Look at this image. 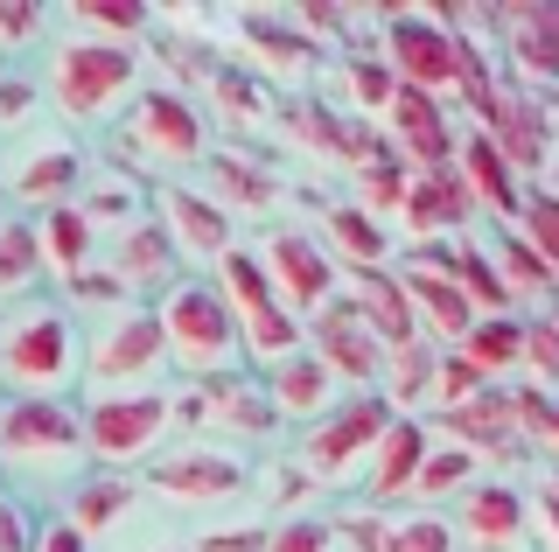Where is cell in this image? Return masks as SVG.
Masks as SVG:
<instances>
[{"instance_id": "obj_1", "label": "cell", "mask_w": 559, "mask_h": 552, "mask_svg": "<svg viewBox=\"0 0 559 552\" xmlns=\"http://www.w3.org/2000/svg\"><path fill=\"white\" fill-rule=\"evenodd\" d=\"M84 385V329L57 295H28L0 315V392L8 399H70Z\"/></svg>"}, {"instance_id": "obj_2", "label": "cell", "mask_w": 559, "mask_h": 552, "mask_svg": "<svg viewBox=\"0 0 559 552\" xmlns=\"http://www.w3.org/2000/svg\"><path fill=\"white\" fill-rule=\"evenodd\" d=\"M168 343L147 301L112 308L92 336H84V399H127V392H162Z\"/></svg>"}, {"instance_id": "obj_3", "label": "cell", "mask_w": 559, "mask_h": 552, "mask_svg": "<svg viewBox=\"0 0 559 552\" xmlns=\"http://www.w3.org/2000/svg\"><path fill=\"white\" fill-rule=\"evenodd\" d=\"M154 322H162L168 364L189 377H224L245 357L238 343V315L224 308V295L210 280H175L162 301H154Z\"/></svg>"}, {"instance_id": "obj_4", "label": "cell", "mask_w": 559, "mask_h": 552, "mask_svg": "<svg viewBox=\"0 0 559 552\" xmlns=\"http://www.w3.org/2000/svg\"><path fill=\"white\" fill-rule=\"evenodd\" d=\"M84 420L78 399H8L0 406V469L35 476V482H63L84 469Z\"/></svg>"}, {"instance_id": "obj_5", "label": "cell", "mask_w": 559, "mask_h": 552, "mask_svg": "<svg viewBox=\"0 0 559 552\" xmlns=\"http://www.w3.org/2000/svg\"><path fill=\"white\" fill-rule=\"evenodd\" d=\"M140 84V57L133 43H98V36H70L57 43V57H49V77L43 92L57 98V112L70 119V127H98L105 112L119 106Z\"/></svg>"}, {"instance_id": "obj_6", "label": "cell", "mask_w": 559, "mask_h": 552, "mask_svg": "<svg viewBox=\"0 0 559 552\" xmlns=\"http://www.w3.org/2000/svg\"><path fill=\"white\" fill-rule=\"evenodd\" d=\"M84 455L105 476H127L140 461H154L162 434L175 427V392H127V399H84Z\"/></svg>"}, {"instance_id": "obj_7", "label": "cell", "mask_w": 559, "mask_h": 552, "mask_svg": "<svg viewBox=\"0 0 559 552\" xmlns=\"http://www.w3.org/2000/svg\"><path fill=\"white\" fill-rule=\"evenodd\" d=\"M84 176H92V154L63 127H28V133H14V141H0V196L57 211V203H78Z\"/></svg>"}, {"instance_id": "obj_8", "label": "cell", "mask_w": 559, "mask_h": 552, "mask_svg": "<svg viewBox=\"0 0 559 552\" xmlns=\"http://www.w3.org/2000/svg\"><path fill=\"white\" fill-rule=\"evenodd\" d=\"M112 154L127 161L119 176H147V168H189V161H203V154H210L203 112L189 106L182 92H140L133 112H127V127H119V141H112Z\"/></svg>"}, {"instance_id": "obj_9", "label": "cell", "mask_w": 559, "mask_h": 552, "mask_svg": "<svg viewBox=\"0 0 559 552\" xmlns=\"http://www.w3.org/2000/svg\"><path fill=\"white\" fill-rule=\"evenodd\" d=\"M468 63H476V49L454 36V22L441 14H392L384 22V71L399 84H413V92H448V84L468 77Z\"/></svg>"}, {"instance_id": "obj_10", "label": "cell", "mask_w": 559, "mask_h": 552, "mask_svg": "<svg viewBox=\"0 0 559 552\" xmlns=\"http://www.w3.org/2000/svg\"><path fill=\"white\" fill-rule=\"evenodd\" d=\"M392 420H399V412L384 406V392H357V399H343L329 420H314V434L301 447V469L314 482H349L364 461L378 455V441H384Z\"/></svg>"}, {"instance_id": "obj_11", "label": "cell", "mask_w": 559, "mask_h": 552, "mask_svg": "<svg viewBox=\"0 0 559 552\" xmlns=\"http://www.w3.org/2000/svg\"><path fill=\"white\" fill-rule=\"evenodd\" d=\"M259 266H266V280H273V295L287 315H322L329 301H336V252L322 245V238H308V231H294V224H280V231H266V252H259Z\"/></svg>"}, {"instance_id": "obj_12", "label": "cell", "mask_w": 559, "mask_h": 552, "mask_svg": "<svg viewBox=\"0 0 559 552\" xmlns=\"http://www.w3.org/2000/svg\"><path fill=\"white\" fill-rule=\"evenodd\" d=\"M308 350L336 371V385H378V377H384V357H392L371 329H364V315L349 301H329L322 315L308 322Z\"/></svg>"}, {"instance_id": "obj_13", "label": "cell", "mask_w": 559, "mask_h": 552, "mask_svg": "<svg viewBox=\"0 0 559 552\" xmlns=\"http://www.w3.org/2000/svg\"><path fill=\"white\" fill-rule=\"evenodd\" d=\"M154 224L168 231L175 259H210V266H217V259L238 245V238H231V211H224L217 196H203V189H182V182L154 196Z\"/></svg>"}, {"instance_id": "obj_14", "label": "cell", "mask_w": 559, "mask_h": 552, "mask_svg": "<svg viewBox=\"0 0 559 552\" xmlns=\"http://www.w3.org/2000/svg\"><path fill=\"white\" fill-rule=\"evenodd\" d=\"M147 490L175 496V504H217V496L245 490V461L224 447H175V455L147 461Z\"/></svg>"}, {"instance_id": "obj_15", "label": "cell", "mask_w": 559, "mask_h": 552, "mask_svg": "<svg viewBox=\"0 0 559 552\" xmlns=\"http://www.w3.org/2000/svg\"><path fill=\"white\" fill-rule=\"evenodd\" d=\"M406 301H413V322L427 336H441V343H462L468 336V322H476V308H468V295L454 287V273H448V252H419L406 273Z\"/></svg>"}, {"instance_id": "obj_16", "label": "cell", "mask_w": 559, "mask_h": 552, "mask_svg": "<svg viewBox=\"0 0 559 552\" xmlns=\"http://www.w3.org/2000/svg\"><path fill=\"white\" fill-rule=\"evenodd\" d=\"M349 280V308L364 315V329H371L384 350H406V343H419V322H413V301H406V280H399L392 266H357L343 273Z\"/></svg>"}, {"instance_id": "obj_17", "label": "cell", "mask_w": 559, "mask_h": 552, "mask_svg": "<svg viewBox=\"0 0 559 552\" xmlns=\"http://www.w3.org/2000/svg\"><path fill=\"white\" fill-rule=\"evenodd\" d=\"M105 273H112L133 301L140 295H168V287L182 280V273H175V245H168V231L154 217H133L127 231L112 238V266H105Z\"/></svg>"}, {"instance_id": "obj_18", "label": "cell", "mask_w": 559, "mask_h": 552, "mask_svg": "<svg viewBox=\"0 0 559 552\" xmlns=\"http://www.w3.org/2000/svg\"><path fill=\"white\" fill-rule=\"evenodd\" d=\"M384 127H392L399 154H413V168H448L454 161V127L441 112V98L413 92V84H399L392 106H384Z\"/></svg>"}, {"instance_id": "obj_19", "label": "cell", "mask_w": 559, "mask_h": 552, "mask_svg": "<svg viewBox=\"0 0 559 552\" xmlns=\"http://www.w3.org/2000/svg\"><path fill=\"white\" fill-rule=\"evenodd\" d=\"M266 406H273V420H329V412L343 406L336 371H329L314 350H294L287 364L266 371Z\"/></svg>"}, {"instance_id": "obj_20", "label": "cell", "mask_w": 559, "mask_h": 552, "mask_svg": "<svg viewBox=\"0 0 559 552\" xmlns=\"http://www.w3.org/2000/svg\"><path fill=\"white\" fill-rule=\"evenodd\" d=\"M406 231L413 238H441V231H462L468 211H476V196H468L462 168H419V176L406 182Z\"/></svg>"}, {"instance_id": "obj_21", "label": "cell", "mask_w": 559, "mask_h": 552, "mask_svg": "<svg viewBox=\"0 0 559 552\" xmlns=\"http://www.w3.org/2000/svg\"><path fill=\"white\" fill-rule=\"evenodd\" d=\"M98 245H105V231L78 211V203H57V211L35 217V252H43V273H57L63 287L78 280V273L98 266Z\"/></svg>"}, {"instance_id": "obj_22", "label": "cell", "mask_w": 559, "mask_h": 552, "mask_svg": "<svg viewBox=\"0 0 559 552\" xmlns=\"http://www.w3.org/2000/svg\"><path fill=\"white\" fill-rule=\"evenodd\" d=\"M427 420H413V412H399L392 427H384V441H378V455H371V476H364V490L378 496V504H392V496H413V482L419 469H427Z\"/></svg>"}, {"instance_id": "obj_23", "label": "cell", "mask_w": 559, "mask_h": 552, "mask_svg": "<svg viewBox=\"0 0 559 552\" xmlns=\"http://www.w3.org/2000/svg\"><path fill=\"white\" fill-rule=\"evenodd\" d=\"M462 182H468V196H483L497 217H524V182H518V168L497 154L489 133H468L462 141Z\"/></svg>"}, {"instance_id": "obj_24", "label": "cell", "mask_w": 559, "mask_h": 552, "mask_svg": "<svg viewBox=\"0 0 559 552\" xmlns=\"http://www.w3.org/2000/svg\"><path fill=\"white\" fill-rule=\"evenodd\" d=\"M524 517H532V504L511 490V482H476V490L462 496V531L483 545H511L524 531Z\"/></svg>"}, {"instance_id": "obj_25", "label": "cell", "mask_w": 559, "mask_h": 552, "mask_svg": "<svg viewBox=\"0 0 559 552\" xmlns=\"http://www.w3.org/2000/svg\"><path fill=\"white\" fill-rule=\"evenodd\" d=\"M454 357H462V364L489 385L497 371L524 364V322L518 315H476V322H468V336L454 343Z\"/></svg>"}, {"instance_id": "obj_26", "label": "cell", "mask_w": 559, "mask_h": 552, "mask_svg": "<svg viewBox=\"0 0 559 552\" xmlns=\"http://www.w3.org/2000/svg\"><path fill=\"white\" fill-rule=\"evenodd\" d=\"M43 295V252H35V224L0 217V315Z\"/></svg>"}, {"instance_id": "obj_27", "label": "cell", "mask_w": 559, "mask_h": 552, "mask_svg": "<svg viewBox=\"0 0 559 552\" xmlns=\"http://www.w3.org/2000/svg\"><path fill=\"white\" fill-rule=\"evenodd\" d=\"M433 371H441V350H433L427 336L419 343H406V350H392L384 357V406L392 412H406V406H419V399H433Z\"/></svg>"}, {"instance_id": "obj_28", "label": "cell", "mask_w": 559, "mask_h": 552, "mask_svg": "<svg viewBox=\"0 0 559 552\" xmlns=\"http://www.w3.org/2000/svg\"><path fill=\"white\" fill-rule=\"evenodd\" d=\"M127 504H133V482L98 469V476H84L78 490H70V511H63V517L84 531V539H92V531H112L119 517H127Z\"/></svg>"}, {"instance_id": "obj_29", "label": "cell", "mask_w": 559, "mask_h": 552, "mask_svg": "<svg viewBox=\"0 0 559 552\" xmlns=\"http://www.w3.org/2000/svg\"><path fill=\"white\" fill-rule=\"evenodd\" d=\"M238 343H245V357H259V364H287L294 350L308 343V329H301V315H287V308H259V315H238Z\"/></svg>"}, {"instance_id": "obj_30", "label": "cell", "mask_w": 559, "mask_h": 552, "mask_svg": "<svg viewBox=\"0 0 559 552\" xmlns=\"http://www.w3.org/2000/svg\"><path fill=\"white\" fill-rule=\"evenodd\" d=\"M329 245L349 259V273H357V266H384V259H392V238H384V224L364 211V203H336V211H329Z\"/></svg>"}, {"instance_id": "obj_31", "label": "cell", "mask_w": 559, "mask_h": 552, "mask_svg": "<svg viewBox=\"0 0 559 552\" xmlns=\"http://www.w3.org/2000/svg\"><path fill=\"white\" fill-rule=\"evenodd\" d=\"M511 49H518V71L559 77V8H518L511 14Z\"/></svg>"}, {"instance_id": "obj_32", "label": "cell", "mask_w": 559, "mask_h": 552, "mask_svg": "<svg viewBox=\"0 0 559 552\" xmlns=\"http://www.w3.org/2000/svg\"><path fill=\"white\" fill-rule=\"evenodd\" d=\"M78 211L98 224V231H127V224L140 217V182L133 176H84V189H78Z\"/></svg>"}, {"instance_id": "obj_33", "label": "cell", "mask_w": 559, "mask_h": 552, "mask_svg": "<svg viewBox=\"0 0 559 552\" xmlns=\"http://www.w3.org/2000/svg\"><path fill=\"white\" fill-rule=\"evenodd\" d=\"M203 161H210V189H217L224 211H266V203L280 196L273 176H259V168L231 161V154H203Z\"/></svg>"}, {"instance_id": "obj_34", "label": "cell", "mask_w": 559, "mask_h": 552, "mask_svg": "<svg viewBox=\"0 0 559 552\" xmlns=\"http://www.w3.org/2000/svg\"><path fill=\"white\" fill-rule=\"evenodd\" d=\"M70 22L92 28L98 43H133L147 28V8L140 0H70Z\"/></svg>"}, {"instance_id": "obj_35", "label": "cell", "mask_w": 559, "mask_h": 552, "mask_svg": "<svg viewBox=\"0 0 559 552\" xmlns=\"http://www.w3.org/2000/svg\"><path fill=\"white\" fill-rule=\"evenodd\" d=\"M28 127H43V77L0 63V141H14Z\"/></svg>"}, {"instance_id": "obj_36", "label": "cell", "mask_w": 559, "mask_h": 552, "mask_svg": "<svg viewBox=\"0 0 559 552\" xmlns=\"http://www.w3.org/2000/svg\"><path fill=\"white\" fill-rule=\"evenodd\" d=\"M476 482V447H427V469H419L413 496H448Z\"/></svg>"}, {"instance_id": "obj_37", "label": "cell", "mask_w": 559, "mask_h": 552, "mask_svg": "<svg viewBox=\"0 0 559 552\" xmlns=\"http://www.w3.org/2000/svg\"><path fill=\"white\" fill-rule=\"evenodd\" d=\"M489 266L503 273V287H511V295H552V273H546V259H538L532 245H524V238H503Z\"/></svg>"}, {"instance_id": "obj_38", "label": "cell", "mask_w": 559, "mask_h": 552, "mask_svg": "<svg viewBox=\"0 0 559 552\" xmlns=\"http://www.w3.org/2000/svg\"><path fill=\"white\" fill-rule=\"evenodd\" d=\"M384 552H454V525H448V517H433V511L399 517V525L384 531Z\"/></svg>"}, {"instance_id": "obj_39", "label": "cell", "mask_w": 559, "mask_h": 552, "mask_svg": "<svg viewBox=\"0 0 559 552\" xmlns=\"http://www.w3.org/2000/svg\"><path fill=\"white\" fill-rule=\"evenodd\" d=\"M524 245L546 259V273L559 280V196H524Z\"/></svg>"}, {"instance_id": "obj_40", "label": "cell", "mask_w": 559, "mask_h": 552, "mask_svg": "<svg viewBox=\"0 0 559 552\" xmlns=\"http://www.w3.org/2000/svg\"><path fill=\"white\" fill-rule=\"evenodd\" d=\"M245 36H252L266 57L280 63V71H308V57H314V43L308 36H294V28H280V22H266V14H252L245 22Z\"/></svg>"}, {"instance_id": "obj_41", "label": "cell", "mask_w": 559, "mask_h": 552, "mask_svg": "<svg viewBox=\"0 0 559 552\" xmlns=\"http://www.w3.org/2000/svg\"><path fill=\"white\" fill-rule=\"evenodd\" d=\"M266 552H336V517H287L266 531Z\"/></svg>"}, {"instance_id": "obj_42", "label": "cell", "mask_w": 559, "mask_h": 552, "mask_svg": "<svg viewBox=\"0 0 559 552\" xmlns=\"http://www.w3.org/2000/svg\"><path fill=\"white\" fill-rule=\"evenodd\" d=\"M0 552H35V517L14 490H0Z\"/></svg>"}, {"instance_id": "obj_43", "label": "cell", "mask_w": 559, "mask_h": 552, "mask_svg": "<svg viewBox=\"0 0 559 552\" xmlns=\"http://www.w3.org/2000/svg\"><path fill=\"white\" fill-rule=\"evenodd\" d=\"M43 22H49V14L35 8V0H0V49L35 43V36H43Z\"/></svg>"}, {"instance_id": "obj_44", "label": "cell", "mask_w": 559, "mask_h": 552, "mask_svg": "<svg viewBox=\"0 0 559 552\" xmlns=\"http://www.w3.org/2000/svg\"><path fill=\"white\" fill-rule=\"evenodd\" d=\"M524 364H538L546 377H559V322L552 315L524 322Z\"/></svg>"}, {"instance_id": "obj_45", "label": "cell", "mask_w": 559, "mask_h": 552, "mask_svg": "<svg viewBox=\"0 0 559 552\" xmlns=\"http://www.w3.org/2000/svg\"><path fill=\"white\" fill-rule=\"evenodd\" d=\"M35 552H92V539H84L70 517H49V525L35 531Z\"/></svg>"}, {"instance_id": "obj_46", "label": "cell", "mask_w": 559, "mask_h": 552, "mask_svg": "<svg viewBox=\"0 0 559 552\" xmlns=\"http://www.w3.org/2000/svg\"><path fill=\"white\" fill-rule=\"evenodd\" d=\"M197 552H266V531H210L197 539Z\"/></svg>"}, {"instance_id": "obj_47", "label": "cell", "mask_w": 559, "mask_h": 552, "mask_svg": "<svg viewBox=\"0 0 559 552\" xmlns=\"http://www.w3.org/2000/svg\"><path fill=\"white\" fill-rule=\"evenodd\" d=\"M532 511L546 517V531H552V539H559V490H546V496H532Z\"/></svg>"}, {"instance_id": "obj_48", "label": "cell", "mask_w": 559, "mask_h": 552, "mask_svg": "<svg viewBox=\"0 0 559 552\" xmlns=\"http://www.w3.org/2000/svg\"><path fill=\"white\" fill-rule=\"evenodd\" d=\"M552 322H559V301H552Z\"/></svg>"}]
</instances>
